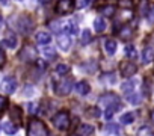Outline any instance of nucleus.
Segmentation results:
<instances>
[{
    "mask_svg": "<svg viewBox=\"0 0 154 136\" xmlns=\"http://www.w3.org/2000/svg\"><path fill=\"white\" fill-rule=\"evenodd\" d=\"M48 128L41 119H30L27 125V136H48Z\"/></svg>",
    "mask_w": 154,
    "mask_h": 136,
    "instance_id": "obj_1",
    "label": "nucleus"
},
{
    "mask_svg": "<svg viewBox=\"0 0 154 136\" xmlns=\"http://www.w3.org/2000/svg\"><path fill=\"white\" fill-rule=\"evenodd\" d=\"M53 124H54V127L56 128H59V130H66L68 127H69V113L66 112V110H60V112H57L54 116H53Z\"/></svg>",
    "mask_w": 154,
    "mask_h": 136,
    "instance_id": "obj_2",
    "label": "nucleus"
},
{
    "mask_svg": "<svg viewBox=\"0 0 154 136\" xmlns=\"http://www.w3.org/2000/svg\"><path fill=\"white\" fill-rule=\"evenodd\" d=\"M137 71V66L133 60H122L119 63V73L122 77H131Z\"/></svg>",
    "mask_w": 154,
    "mask_h": 136,
    "instance_id": "obj_3",
    "label": "nucleus"
},
{
    "mask_svg": "<svg viewBox=\"0 0 154 136\" xmlns=\"http://www.w3.org/2000/svg\"><path fill=\"white\" fill-rule=\"evenodd\" d=\"M36 50L32 45H26L21 51H20V59L23 62H35L36 60Z\"/></svg>",
    "mask_w": 154,
    "mask_h": 136,
    "instance_id": "obj_4",
    "label": "nucleus"
},
{
    "mask_svg": "<svg viewBox=\"0 0 154 136\" xmlns=\"http://www.w3.org/2000/svg\"><path fill=\"white\" fill-rule=\"evenodd\" d=\"M17 27H18L20 32L27 33V32H30V30L33 29V21H32L27 15H21V17H18V24H17Z\"/></svg>",
    "mask_w": 154,
    "mask_h": 136,
    "instance_id": "obj_5",
    "label": "nucleus"
},
{
    "mask_svg": "<svg viewBox=\"0 0 154 136\" xmlns=\"http://www.w3.org/2000/svg\"><path fill=\"white\" fill-rule=\"evenodd\" d=\"M2 89L5 91V94H14L15 89H17V80H15V77H12V76L5 77L3 82H2Z\"/></svg>",
    "mask_w": 154,
    "mask_h": 136,
    "instance_id": "obj_6",
    "label": "nucleus"
},
{
    "mask_svg": "<svg viewBox=\"0 0 154 136\" xmlns=\"http://www.w3.org/2000/svg\"><path fill=\"white\" fill-rule=\"evenodd\" d=\"M72 8H74L72 0H59L57 6H56V11L60 15H66V14H69L72 11Z\"/></svg>",
    "mask_w": 154,
    "mask_h": 136,
    "instance_id": "obj_7",
    "label": "nucleus"
},
{
    "mask_svg": "<svg viewBox=\"0 0 154 136\" xmlns=\"http://www.w3.org/2000/svg\"><path fill=\"white\" fill-rule=\"evenodd\" d=\"M100 103H103L106 107H109V106H115V104H121V103H119V98H118L116 94H113V92H107V94L101 95Z\"/></svg>",
    "mask_w": 154,
    "mask_h": 136,
    "instance_id": "obj_8",
    "label": "nucleus"
},
{
    "mask_svg": "<svg viewBox=\"0 0 154 136\" xmlns=\"http://www.w3.org/2000/svg\"><path fill=\"white\" fill-rule=\"evenodd\" d=\"M71 44H72V39H71L69 35H59L57 36V45H59L60 50H63V51L69 50Z\"/></svg>",
    "mask_w": 154,
    "mask_h": 136,
    "instance_id": "obj_9",
    "label": "nucleus"
},
{
    "mask_svg": "<svg viewBox=\"0 0 154 136\" xmlns=\"http://www.w3.org/2000/svg\"><path fill=\"white\" fill-rule=\"evenodd\" d=\"M71 89H72V79H66V80H63L59 85V88L56 89V92L59 95H68L71 92Z\"/></svg>",
    "mask_w": 154,
    "mask_h": 136,
    "instance_id": "obj_10",
    "label": "nucleus"
},
{
    "mask_svg": "<svg viewBox=\"0 0 154 136\" xmlns=\"http://www.w3.org/2000/svg\"><path fill=\"white\" fill-rule=\"evenodd\" d=\"M17 42H18V39L12 33H9L8 36H5V39H2V45L6 47V48H15L17 47Z\"/></svg>",
    "mask_w": 154,
    "mask_h": 136,
    "instance_id": "obj_11",
    "label": "nucleus"
},
{
    "mask_svg": "<svg viewBox=\"0 0 154 136\" xmlns=\"http://www.w3.org/2000/svg\"><path fill=\"white\" fill-rule=\"evenodd\" d=\"M133 18V11L131 9H124V11H119V17H118V21L121 24H127L128 21H131Z\"/></svg>",
    "mask_w": 154,
    "mask_h": 136,
    "instance_id": "obj_12",
    "label": "nucleus"
},
{
    "mask_svg": "<svg viewBox=\"0 0 154 136\" xmlns=\"http://www.w3.org/2000/svg\"><path fill=\"white\" fill-rule=\"evenodd\" d=\"M94 125H89V124H82L79 128H77V136H91L94 133Z\"/></svg>",
    "mask_w": 154,
    "mask_h": 136,
    "instance_id": "obj_13",
    "label": "nucleus"
},
{
    "mask_svg": "<svg viewBox=\"0 0 154 136\" xmlns=\"http://www.w3.org/2000/svg\"><path fill=\"white\" fill-rule=\"evenodd\" d=\"M154 60V47H145L142 51V62L149 63Z\"/></svg>",
    "mask_w": 154,
    "mask_h": 136,
    "instance_id": "obj_14",
    "label": "nucleus"
},
{
    "mask_svg": "<svg viewBox=\"0 0 154 136\" xmlns=\"http://www.w3.org/2000/svg\"><path fill=\"white\" fill-rule=\"evenodd\" d=\"M75 91L79 92L80 95H86V94H89V91H91V86H89V83H88V82L82 80V82H79V83L75 85Z\"/></svg>",
    "mask_w": 154,
    "mask_h": 136,
    "instance_id": "obj_15",
    "label": "nucleus"
},
{
    "mask_svg": "<svg viewBox=\"0 0 154 136\" xmlns=\"http://www.w3.org/2000/svg\"><path fill=\"white\" fill-rule=\"evenodd\" d=\"M116 41L115 39H106V42H104V51L109 54V56H112V54H115V51H116Z\"/></svg>",
    "mask_w": 154,
    "mask_h": 136,
    "instance_id": "obj_16",
    "label": "nucleus"
},
{
    "mask_svg": "<svg viewBox=\"0 0 154 136\" xmlns=\"http://www.w3.org/2000/svg\"><path fill=\"white\" fill-rule=\"evenodd\" d=\"M50 41H51L50 33H47V32H38V33H36V42H38V44H41V45H47Z\"/></svg>",
    "mask_w": 154,
    "mask_h": 136,
    "instance_id": "obj_17",
    "label": "nucleus"
},
{
    "mask_svg": "<svg viewBox=\"0 0 154 136\" xmlns=\"http://www.w3.org/2000/svg\"><path fill=\"white\" fill-rule=\"evenodd\" d=\"M106 27H107V24H106L104 18L98 17V18H95V20H94V29H95V32L101 33V32H104V30H106Z\"/></svg>",
    "mask_w": 154,
    "mask_h": 136,
    "instance_id": "obj_18",
    "label": "nucleus"
},
{
    "mask_svg": "<svg viewBox=\"0 0 154 136\" xmlns=\"http://www.w3.org/2000/svg\"><path fill=\"white\" fill-rule=\"evenodd\" d=\"M131 35H133V29H131L130 26L124 24V26L119 29V38H121V39H128V38H131Z\"/></svg>",
    "mask_w": 154,
    "mask_h": 136,
    "instance_id": "obj_19",
    "label": "nucleus"
},
{
    "mask_svg": "<svg viewBox=\"0 0 154 136\" xmlns=\"http://www.w3.org/2000/svg\"><path fill=\"white\" fill-rule=\"evenodd\" d=\"M127 101H128L130 104H133V106H137V104L142 103V97H140V94H137V92H130L128 97H127Z\"/></svg>",
    "mask_w": 154,
    "mask_h": 136,
    "instance_id": "obj_20",
    "label": "nucleus"
},
{
    "mask_svg": "<svg viewBox=\"0 0 154 136\" xmlns=\"http://www.w3.org/2000/svg\"><path fill=\"white\" fill-rule=\"evenodd\" d=\"M3 130H5V133H6V134L12 136V134H15V133H17L18 127H17L14 122H11V121H6V122L3 124Z\"/></svg>",
    "mask_w": 154,
    "mask_h": 136,
    "instance_id": "obj_21",
    "label": "nucleus"
},
{
    "mask_svg": "<svg viewBox=\"0 0 154 136\" xmlns=\"http://www.w3.org/2000/svg\"><path fill=\"white\" fill-rule=\"evenodd\" d=\"M119 121H121V124H131L133 121H134V113L133 112H125V113H122L121 115V118H119Z\"/></svg>",
    "mask_w": 154,
    "mask_h": 136,
    "instance_id": "obj_22",
    "label": "nucleus"
},
{
    "mask_svg": "<svg viewBox=\"0 0 154 136\" xmlns=\"http://www.w3.org/2000/svg\"><path fill=\"white\" fill-rule=\"evenodd\" d=\"M100 12H101L103 15L113 17V15H115V12H116V8H115L113 5H107V6H103V8H100Z\"/></svg>",
    "mask_w": 154,
    "mask_h": 136,
    "instance_id": "obj_23",
    "label": "nucleus"
},
{
    "mask_svg": "<svg viewBox=\"0 0 154 136\" xmlns=\"http://www.w3.org/2000/svg\"><path fill=\"white\" fill-rule=\"evenodd\" d=\"M104 130H106L107 133H112V134H119V133H121L119 125H118V124H115V122H107V124H106V127H104Z\"/></svg>",
    "mask_w": 154,
    "mask_h": 136,
    "instance_id": "obj_24",
    "label": "nucleus"
},
{
    "mask_svg": "<svg viewBox=\"0 0 154 136\" xmlns=\"http://www.w3.org/2000/svg\"><path fill=\"white\" fill-rule=\"evenodd\" d=\"M56 74L57 76H66L68 73H69V66L66 65V63H59L57 66H56Z\"/></svg>",
    "mask_w": 154,
    "mask_h": 136,
    "instance_id": "obj_25",
    "label": "nucleus"
},
{
    "mask_svg": "<svg viewBox=\"0 0 154 136\" xmlns=\"http://www.w3.org/2000/svg\"><path fill=\"white\" fill-rule=\"evenodd\" d=\"M125 56H127L130 60H136V57H137L136 48H134L133 45H127V47H125Z\"/></svg>",
    "mask_w": 154,
    "mask_h": 136,
    "instance_id": "obj_26",
    "label": "nucleus"
},
{
    "mask_svg": "<svg viewBox=\"0 0 154 136\" xmlns=\"http://www.w3.org/2000/svg\"><path fill=\"white\" fill-rule=\"evenodd\" d=\"M134 86H136V80H128V82L122 83L121 89H122V92H127V94H130V92H133Z\"/></svg>",
    "mask_w": 154,
    "mask_h": 136,
    "instance_id": "obj_27",
    "label": "nucleus"
},
{
    "mask_svg": "<svg viewBox=\"0 0 154 136\" xmlns=\"http://www.w3.org/2000/svg\"><path fill=\"white\" fill-rule=\"evenodd\" d=\"M63 29L68 35H77V32H79V27H77V24H74V23H66Z\"/></svg>",
    "mask_w": 154,
    "mask_h": 136,
    "instance_id": "obj_28",
    "label": "nucleus"
},
{
    "mask_svg": "<svg viewBox=\"0 0 154 136\" xmlns=\"http://www.w3.org/2000/svg\"><path fill=\"white\" fill-rule=\"evenodd\" d=\"M148 11H149V3H148V0H140V2H139V12H140L142 15L146 17Z\"/></svg>",
    "mask_w": 154,
    "mask_h": 136,
    "instance_id": "obj_29",
    "label": "nucleus"
},
{
    "mask_svg": "<svg viewBox=\"0 0 154 136\" xmlns=\"http://www.w3.org/2000/svg\"><path fill=\"white\" fill-rule=\"evenodd\" d=\"M118 109H121V104H115V106H109L107 109H106V113H104V116H106V119H110L112 118V115L118 110Z\"/></svg>",
    "mask_w": 154,
    "mask_h": 136,
    "instance_id": "obj_30",
    "label": "nucleus"
},
{
    "mask_svg": "<svg viewBox=\"0 0 154 136\" xmlns=\"http://www.w3.org/2000/svg\"><path fill=\"white\" fill-rule=\"evenodd\" d=\"M137 136H154V133H152L151 127L143 125V127H140V128L137 130Z\"/></svg>",
    "mask_w": 154,
    "mask_h": 136,
    "instance_id": "obj_31",
    "label": "nucleus"
},
{
    "mask_svg": "<svg viewBox=\"0 0 154 136\" xmlns=\"http://www.w3.org/2000/svg\"><path fill=\"white\" fill-rule=\"evenodd\" d=\"M91 39H92V36H91V30L85 29V30H83V33H82V44H83V45H86L88 42H91Z\"/></svg>",
    "mask_w": 154,
    "mask_h": 136,
    "instance_id": "obj_32",
    "label": "nucleus"
},
{
    "mask_svg": "<svg viewBox=\"0 0 154 136\" xmlns=\"http://www.w3.org/2000/svg\"><path fill=\"white\" fill-rule=\"evenodd\" d=\"M42 53H44V56L48 57V59H53V57L56 56V50H54L53 47H45V48H42Z\"/></svg>",
    "mask_w": 154,
    "mask_h": 136,
    "instance_id": "obj_33",
    "label": "nucleus"
},
{
    "mask_svg": "<svg viewBox=\"0 0 154 136\" xmlns=\"http://www.w3.org/2000/svg\"><path fill=\"white\" fill-rule=\"evenodd\" d=\"M11 118H12V119H14V118H17L18 121L21 119V110H20V107H17V106H15V107H12V109H11Z\"/></svg>",
    "mask_w": 154,
    "mask_h": 136,
    "instance_id": "obj_34",
    "label": "nucleus"
},
{
    "mask_svg": "<svg viewBox=\"0 0 154 136\" xmlns=\"http://www.w3.org/2000/svg\"><path fill=\"white\" fill-rule=\"evenodd\" d=\"M101 80H103V82L107 80V83H115V82H116V77H115L112 73H107V74L101 76Z\"/></svg>",
    "mask_w": 154,
    "mask_h": 136,
    "instance_id": "obj_35",
    "label": "nucleus"
},
{
    "mask_svg": "<svg viewBox=\"0 0 154 136\" xmlns=\"http://www.w3.org/2000/svg\"><path fill=\"white\" fill-rule=\"evenodd\" d=\"M89 3H91V0H79L77 2V9H83V8L89 6Z\"/></svg>",
    "mask_w": 154,
    "mask_h": 136,
    "instance_id": "obj_36",
    "label": "nucleus"
},
{
    "mask_svg": "<svg viewBox=\"0 0 154 136\" xmlns=\"http://www.w3.org/2000/svg\"><path fill=\"white\" fill-rule=\"evenodd\" d=\"M146 18H148V21H149L151 24H154V5L149 8V11H148V14H146Z\"/></svg>",
    "mask_w": 154,
    "mask_h": 136,
    "instance_id": "obj_37",
    "label": "nucleus"
},
{
    "mask_svg": "<svg viewBox=\"0 0 154 136\" xmlns=\"http://www.w3.org/2000/svg\"><path fill=\"white\" fill-rule=\"evenodd\" d=\"M6 104H8V98L6 97H2L0 95V112H2L5 107H6Z\"/></svg>",
    "mask_w": 154,
    "mask_h": 136,
    "instance_id": "obj_38",
    "label": "nucleus"
},
{
    "mask_svg": "<svg viewBox=\"0 0 154 136\" xmlns=\"http://www.w3.org/2000/svg\"><path fill=\"white\" fill-rule=\"evenodd\" d=\"M89 113H91V116H95V118H98V116L101 115V112H100V109H98V107H91Z\"/></svg>",
    "mask_w": 154,
    "mask_h": 136,
    "instance_id": "obj_39",
    "label": "nucleus"
},
{
    "mask_svg": "<svg viewBox=\"0 0 154 136\" xmlns=\"http://www.w3.org/2000/svg\"><path fill=\"white\" fill-rule=\"evenodd\" d=\"M5 62H6V56H5V51L0 48V68H2L3 65H5Z\"/></svg>",
    "mask_w": 154,
    "mask_h": 136,
    "instance_id": "obj_40",
    "label": "nucleus"
},
{
    "mask_svg": "<svg viewBox=\"0 0 154 136\" xmlns=\"http://www.w3.org/2000/svg\"><path fill=\"white\" fill-rule=\"evenodd\" d=\"M149 119H151V122L154 124V109H152V110L149 112Z\"/></svg>",
    "mask_w": 154,
    "mask_h": 136,
    "instance_id": "obj_41",
    "label": "nucleus"
},
{
    "mask_svg": "<svg viewBox=\"0 0 154 136\" xmlns=\"http://www.w3.org/2000/svg\"><path fill=\"white\" fill-rule=\"evenodd\" d=\"M0 3H2V5H8L9 0H0Z\"/></svg>",
    "mask_w": 154,
    "mask_h": 136,
    "instance_id": "obj_42",
    "label": "nucleus"
},
{
    "mask_svg": "<svg viewBox=\"0 0 154 136\" xmlns=\"http://www.w3.org/2000/svg\"><path fill=\"white\" fill-rule=\"evenodd\" d=\"M2 24H3V18H2V15H0V27H2Z\"/></svg>",
    "mask_w": 154,
    "mask_h": 136,
    "instance_id": "obj_43",
    "label": "nucleus"
}]
</instances>
